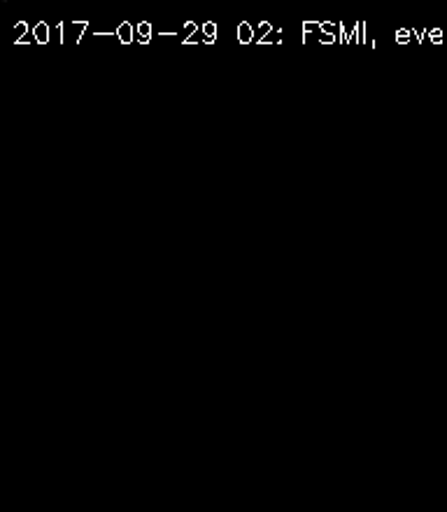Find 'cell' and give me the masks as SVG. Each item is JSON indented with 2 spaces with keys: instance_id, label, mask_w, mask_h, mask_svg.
Returning a JSON list of instances; mask_svg holds the SVG:
<instances>
[{
  "instance_id": "obj_1",
  "label": "cell",
  "mask_w": 447,
  "mask_h": 512,
  "mask_svg": "<svg viewBox=\"0 0 447 512\" xmlns=\"http://www.w3.org/2000/svg\"><path fill=\"white\" fill-rule=\"evenodd\" d=\"M117 40L122 42L124 47H129L131 42H136L138 40L136 26H131V21H122V24L117 26Z\"/></svg>"
},
{
  "instance_id": "obj_2",
  "label": "cell",
  "mask_w": 447,
  "mask_h": 512,
  "mask_svg": "<svg viewBox=\"0 0 447 512\" xmlns=\"http://www.w3.org/2000/svg\"><path fill=\"white\" fill-rule=\"evenodd\" d=\"M49 38H52V28H49L47 21H38V24L33 26V40L38 42V45H47Z\"/></svg>"
},
{
  "instance_id": "obj_3",
  "label": "cell",
  "mask_w": 447,
  "mask_h": 512,
  "mask_svg": "<svg viewBox=\"0 0 447 512\" xmlns=\"http://www.w3.org/2000/svg\"><path fill=\"white\" fill-rule=\"evenodd\" d=\"M238 42L240 45H250V42L257 40V31H254L252 24H247V21H243V24H238Z\"/></svg>"
},
{
  "instance_id": "obj_4",
  "label": "cell",
  "mask_w": 447,
  "mask_h": 512,
  "mask_svg": "<svg viewBox=\"0 0 447 512\" xmlns=\"http://www.w3.org/2000/svg\"><path fill=\"white\" fill-rule=\"evenodd\" d=\"M136 33H138V42L140 45H149L154 38V26L149 24V21H140V24L136 26Z\"/></svg>"
},
{
  "instance_id": "obj_5",
  "label": "cell",
  "mask_w": 447,
  "mask_h": 512,
  "mask_svg": "<svg viewBox=\"0 0 447 512\" xmlns=\"http://www.w3.org/2000/svg\"><path fill=\"white\" fill-rule=\"evenodd\" d=\"M394 40H396V45H410V40L415 42L413 28H396V33H394Z\"/></svg>"
},
{
  "instance_id": "obj_6",
  "label": "cell",
  "mask_w": 447,
  "mask_h": 512,
  "mask_svg": "<svg viewBox=\"0 0 447 512\" xmlns=\"http://www.w3.org/2000/svg\"><path fill=\"white\" fill-rule=\"evenodd\" d=\"M273 33V24L271 21H261V24L257 26V45H264L268 35Z\"/></svg>"
},
{
  "instance_id": "obj_7",
  "label": "cell",
  "mask_w": 447,
  "mask_h": 512,
  "mask_svg": "<svg viewBox=\"0 0 447 512\" xmlns=\"http://www.w3.org/2000/svg\"><path fill=\"white\" fill-rule=\"evenodd\" d=\"M427 38L431 45H445V31L443 28H427Z\"/></svg>"
},
{
  "instance_id": "obj_8",
  "label": "cell",
  "mask_w": 447,
  "mask_h": 512,
  "mask_svg": "<svg viewBox=\"0 0 447 512\" xmlns=\"http://www.w3.org/2000/svg\"><path fill=\"white\" fill-rule=\"evenodd\" d=\"M319 33H322V35H333V38H338L340 24H333V21H322V24H319Z\"/></svg>"
},
{
  "instance_id": "obj_9",
  "label": "cell",
  "mask_w": 447,
  "mask_h": 512,
  "mask_svg": "<svg viewBox=\"0 0 447 512\" xmlns=\"http://www.w3.org/2000/svg\"><path fill=\"white\" fill-rule=\"evenodd\" d=\"M198 28H201V26H198L196 21H187V24L182 26V42H187V40L194 38V35L198 33Z\"/></svg>"
},
{
  "instance_id": "obj_10",
  "label": "cell",
  "mask_w": 447,
  "mask_h": 512,
  "mask_svg": "<svg viewBox=\"0 0 447 512\" xmlns=\"http://www.w3.org/2000/svg\"><path fill=\"white\" fill-rule=\"evenodd\" d=\"M201 33H203V38L217 40V24H215V21H205V24L201 26Z\"/></svg>"
},
{
  "instance_id": "obj_11",
  "label": "cell",
  "mask_w": 447,
  "mask_h": 512,
  "mask_svg": "<svg viewBox=\"0 0 447 512\" xmlns=\"http://www.w3.org/2000/svg\"><path fill=\"white\" fill-rule=\"evenodd\" d=\"M28 31H31V28H28L26 21H19V24L14 26V38H17V42L26 40L28 38ZM17 42H14V45H17Z\"/></svg>"
},
{
  "instance_id": "obj_12",
  "label": "cell",
  "mask_w": 447,
  "mask_h": 512,
  "mask_svg": "<svg viewBox=\"0 0 447 512\" xmlns=\"http://www.w3.org/2000/svg\"><path fill=\"white\" fill-rule=\"evenodd\" d=\"M352 33H354V28H350L347 24H340V33H338L340 45H347V42H352Z\"/></svg>"
},
{
  "instance_id": "obj_13",
  "label": "cell",
  "mask_w": 447,
  "mask_h": 512,
  "mask_svg": "<svg viewBox=\"0 0 447 512\" xmlns=\"http://www.w3.org/2000/svg\"><path fill=\"white\" fill-rule=\"evenodd\" d=\"M319 31L317 21H303V42H308V35Z\"/></svg>"
},
{
  "instance_id": "obj_14",
  "label": "cell",
  "mask_w": 447,
  "mask_h": 512,
  "mask_svg": "<svg viewBox=\"0 0 447 512\" xmlns=\"http://www.w3.org/2000/svg\"><path fill=\"white\" fill-rule=\"evenodd\" d=\"M368 42V35H366V24L361 21V24H357V45H366Z\"/></svg>"
},
{
  "instance_id": "obj_15",
  "label": "cell",
  "mask_w": 447,
  "mask_h": 512,
  "mask_svg": "<svg viewBox=\"0 0 447 512\" xmlns=\"http://www.w3.org/2000/svg\"><path fill=\"white\" fill-rule=\"evenodd\" d=\"M54 38H56V42H59V45H63V40H66V26L56 24V28H54Z\"/></svg>"
},
{
  "instance_id": "obj_16",
  "label": "cell",
  "mask_w": 447,
  "mask_h": 512,
  "mask_svg": "<svg viewBox=\"0 0 447 512\" xmlns=\"http://www.w3.org/2000/svg\"><path fill=\"white\" fill-rule=\"evenodd\" d=\"M319 42H322V45H336L338 38H333V35H319Z\"/></svg>"
},
{
  "instance_id": "obj_17",
  "label": "cell",
  "mask_w": 447,
  "mask_h": 512,
  "mask_svg": "<svg viewBox=\"0 0 447 512\" xmlns=\"http://www.w3.org/2000/svg\"><path fill=\"white\" fill-rule=\"evenodd\" d=\"M445 42H447V31H445Z\"/></svg>"
}]
</instances>
